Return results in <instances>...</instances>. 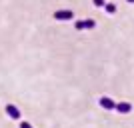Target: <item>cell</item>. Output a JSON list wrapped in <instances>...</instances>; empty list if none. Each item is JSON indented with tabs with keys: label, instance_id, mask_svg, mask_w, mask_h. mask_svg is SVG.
I'll return each instance as SVG.
<instances>
[{
	"label": "cell",
	"instance_id": "cell-4",
	"mask_svg": "<svg viewBox=\"0 0 134 128\" xmlns=\"http://www.w3.org/2000/svg\"><path fill=\"white\" fill-rule=\"evenodd\" d=\"M116 112H120V114H128V112H132V104H130V102H118V104H116Z\"/></svg>",
	"mask_w": 134,
	"mask_h": 128
},
{
	"label": "cell",
	"instance_id": "cell-3",
	"mask_svg": "<svg viewBox=\"0 0 134 128\" xmlns=\"http://www.w3.org/2000/svg\"><path fill=\"white\" fill-rule=\"evenodd\" d=\"M6 112H8V116H10L12 120H18V118H20V110H18L14 104H6Z\"/></svg>",
	"mask_w": 134,
	"mask_h": 128
},
{
	"label": "cell",
	"instance_id": "cell-9",
	"mask_svg": "<svg viewBox=\"0 0 134 128\" xmlns=\"http://www.w3.org/2000/svg\"><path fill=\"white\" fill-rule=\"evenodd\" d=\"M20 128H32V124H28V122H20Z\"/></svg>",
	"mask_w": 134,
	"mask_h": 128
},
{
	"label": "cell",
	"instance_id": "cell-10",
	"mask_svg": "<svg viewBox=\"0 0 134 128\" xmlns=\"http://www.w3.org/2000/svg\"><path fill=\"white\" fill-rule=\"evenodd\" d=\"M126 2H128V4H134V0H126Z\"/></svg>",
	"mask_w": 134,
	"mask_h": 128
},
{
	"label": "cell",
	"instance_id": "cell-2",
	"mask_svg": "<svg viewBox=\"0 0 134 128\" xmlns=\"http://www.w3.org/2000/svg\"><path fill=\"white\" fill-rule=\"evenodd\" d=\"M74 16L72 10H56L54 12V18L56 20H60V22H64V20H70V18Z\"/></svg>",
	"mask_w": 134,
	"mask_h": 128
},
{
	"label": "cell",
	"instance_id": "cell-6",
	"mask_svg": "<svg viewBox=\"0 0 134 128\" xmlns=\"http://www.w3.org/2000/svg\"><path fill=\"white\" fill-rule=\"evenodd\" d=\"M104 8H106L108 14H114V12H116V4H112V2H110V4H106Z\"/></svg>",
	"mask_w": 134,
	"mask_h": 128
},
{
	"label": "cell",
	"instance_id": "cell-8",
	"mask_svg": "<svg viewBox=\"0 0 134 128\" xmlns=\"http://www.w3.org/2000/svg\"><path fill=\"white\" fill-rule=\"evenodd\" d=\"M74 26H76V30H84V20H78Z\"/></svg>",
	"mask_w": 134,
	"mask_h": 128
},
{
	"label": "cell",
	"instance_id": "cell-7",
	"mask_svg": "<svg viewBox=\"0 0 134 128\" xmlns=\"http://www.w3.org/2000/svg\"><path fill=\"white\" fill-rule=\"evenodd\" d=\"M92 2H94L96 8H102V6H106V0H92Z\"/></svg>",
	"mask_w": 134,
	"mask_h": 128
},
{
	"label": "cell",
	"instance_id": "cell-1",
	"mask_svg": "<svg viewBox=\"0 0 134 128\" xmlns=\"http://www.w3.org/2000/svg\"><path fill=\"white\" fill-rule=\"evenodd\" d=\"M98 104H100L104 110H116V102L112 100V98H108V96H102L100 100H98Z\"/></svg>",
	"mask_w": 134,
	"mask_h": 128
},
{
	"label": "cell",
	"instance_id": "cell-5",
	"mask_svg": "<svg viewBox=\"0 0 134 128\" xmlns=\"http://www.w3.org/2000/svg\"><path fill=\"white\" fill-rule=\"evenodd\" d=\"M94 26H96L94 20H84V30H92Z\"/></svg>",
	"mask_w": 134,
	"mask_h": 128
}]
</instances>
